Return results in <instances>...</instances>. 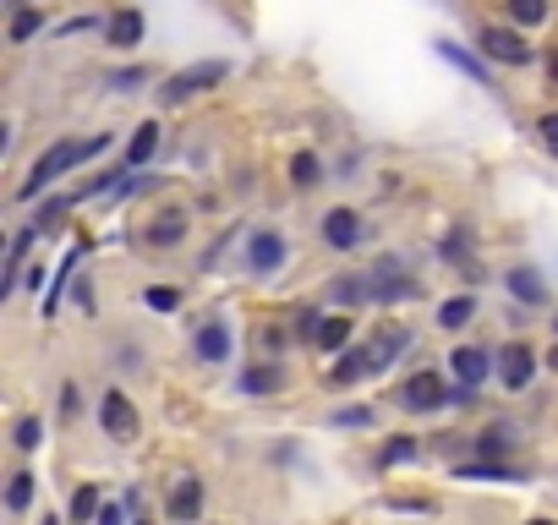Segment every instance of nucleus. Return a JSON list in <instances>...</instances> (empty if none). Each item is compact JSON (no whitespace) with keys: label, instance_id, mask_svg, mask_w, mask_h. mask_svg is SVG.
<instances>
[{"label":"nucleus","instance_id":"obj_36","mask_svg":"<svg viewBox=\"0 0 558 525\" xmlns=\"http://www.w3.org/2000/svg\"><path fill=\"white\" fill-rule=\"evenodd\" d=\"M531 525H553V520H531Z\"/></svg>","mask_w":558,"mask_h":525},{"label":"nucleus","instance_id":"obj_8","mask_svg":"<svg viewBox=\"0 0 558 525\" xmlns=\"http://www.w3.org/2000/svg\"><path fill=\"white\" fill-rule=\"evenodd\" d=\"M531 372H537V356H531L526 345H504V350H498V378H504V389H526Z\"/></svg>","mask_w":558,"mask_h":525},{"label":"nucleus","instance_id":"obj_15","mask_svg":"<svg viewBox=\"0 0 558 525\" xmlns=\"http://www.w3.org/2000/svg\"><path fill=\"white\" fill-rule=\"evenodd\" d=\"M197 509H203V482L186 476L176 493H170V515H176V520H197Z\"/></svg>","mask_w":558,"mask_h":525},{"label":"nucleus","instance_id":"obj_4","mask_svg":"<svg viewBox=\"0 0 558 525\" xmlns=\"http://www.w3.org/2000/svg\"><path fill=\"white\" fill-rule=\"evenodd\" d=\"M225 72H230L225 61H197V66H186V72H176L165 83V104H181V99H197L203 88H219V83H225Z\"/></svg>","mask_w":558,"mask_h":525},{"label":"nucleus","instance_id":"obj_13","mask_svg":"<svg viewBox=\"0 0 558 525\" xmlns=\"http://www.w3.org/2000/svg\"><path fill=\"white\" fill-rule=\"evenodd\" d=\"M279 258H285V236L279 230H258L252 236V268H279Z\"/></svg>","mask_w":558,"mask_h":525},{"label":"nucleus","instance_id":"obj_35","mask_svg":"<svg viewBox=\"0 0 558 525\" xmlns=\"http://www.w3.org/2000/svg\"><path fill=\"white\" fill-rule=\"evenodd\" d=\"M548 361H553V367H558V350H553V356H548Z\"/></svg>","mask_w":558,"mask_h":525},{"label":"nucleus","instance_id":"obj_14","mask_svg":"<svg viewBox=\"0 0 558 525\" xmlns=\"http://www.w3.org/2000/svg\"><path fill=\"white\" fill-rule=\"evenodd\" d=\"M154 148H159V126H154V121H143V126H137V137L126 143V170L148 165V159H154Z\"/></svg>","mask_w":558,"mask_h":525},{"label":"nucleus","instance_id":"obj_6","mask_svg":"<svg viewBox=\"0 0 558 525\" xmlns=\"http://www.w3.org/2000/svg\"><path fill=\"white\" fill-rule=\"evenodd\" d=\"M99 427H104L110 438H132V433H137L132 400H126V394H104V400H99Z\"/></svg>","mask_w":558,"mask_h":525},{"label":"nucleus","instance_id":"obj_33","mask_svg":"<svg viewBox=\"0 0 558 525\" xmlns=\"http://www.w3.org/2000/svg\"><path fill=\"white\" fill-rule=\"evenodd\" d=\"M93 28V17H72V22H61V28H55V33H61V39H66V33H88Z\"/></svg>","mask_w":558,"mask_h":525},{"label":"nucleus","instance_id":"obj_5","mask_svg":"<svg viewBox=\"0 0 558 525\" xmlns=\"http://www.w3.org/2000/svg\"><path fill=\"white\" fill-rule=\"evenodd\" d=\"M482 55H487V61H498V66H526L531 44L520 39V33H509V28H482Z\"/></svg>","mask_w":558,"mask_h":525},{"label":"nucleus","instance_id":"obj_34","mask_svg":"<svg viewBox=\"0 0 558 525\" xmlns=\"http://www.w3.org/2000/svg\"><path fill=\"white\" fill-rule=\"evenodd\" d=\"M99 525H121V509H115V504H104V509H99Z\"/></svg>","mask_w":558,"mask_h":525},{"label":"nucleus","instance_id":"obj_22","mask_svg":"<svg viewBox=\"0 0 558 525\" xmlns=\"http://www.w3.org/2000/svg\"><path fill=\"white\" fill-rule=\"evenodd\" d=\"M99 493L93 487H77V498H72V520H99Z\"/></svg>","mask_w":558,"mask_h":525},{"label":"nucleus","instance_id":"obj_2","mask_svg":"<svg viewBox=\"0 0 558 525\" xmlns=\"http://www.w3.org/2000/svg\"><path fill=\"white\" fill-rule=\"evenodd\" d=\"M104 148H110V137H88V143H83V137H66V143H55L50 154H39V165L28 170V181H22V192H17V197H39L50 181H61L66 170H77L83 159L104 154Z\"/></svg>","mask_w":558,"mask_h":525},{"label":"nucleus","instance_id":"obj_18","mask_svg":"<svg viewBox=\"0 0 558 525\" xmlns=\"http://www.w3.org/2000/svg\"><path fill=\"white\" fill-rule=\"evenodd\" d=\"M509 17L520 28H537V22H548V0H509Z\"/></svg>","mask_w":558,"mask_h":525},{"label":"nucleus","instance_id":"obj_24","mask_svg":"<svg viewBox=\"0 0 558 525\" xmlns=\"http://www.w3.org/2000/svg\"><path fill=\"white\" fill-rule=\"evenodd\" d=\"M143 301H148L154 312H176V307H181V296H176L170 285H148V290H143Z\"/></svg>","mask_w":558,"mask_h":525},{"label":"nucleus","instance_id":"obj_27","mask_svg":"<svg viewBox=\"0 0 558 525\" xmlns=\"http://www.w3.org/2000/svg\"><path fill=\"white\" fill-rule=\"evenodd\" d=\"M411 454H416L411 438H394V443H383V449H378V465H400V460H411Z\"/></svg>","mask_w":558,"mask_h":525},{"label":"nucleus","instance_id":"obj_9","mask_svg":"<svg viewBox=\"0 0 558 525\" xmlns=\"http://www.w3.org/2000/svg\"><path fill=\"white\" fill-rule=\"evenodd\" d=\"M362 236H367V230H362V219H356L351 208H334V214L323 219V241H329V247H340V252H351Z\"/></svg>","mask_w":558,"mask_h":525},{"label":"nucleus","instance_id":"obj_10","mask_svg":"<svg viewBox=\"0 0 558 525\" xmlns=\"http://www.w3.org/2000/svg\"><path fill=\"white\" fill-rule=\"evenodd\" d=\"M487 372H493V356H487L482 345H460L455 350V378H460V389H476Z\"/></svg>","mask_w":558,"mask_h":525},{"label":"nucleus","instance_id":"obj_19","mask_svg":"<svg viewBox=\"0 0 558 525\" xmlns=\"http://www.w3.org/2000/svg\"><path fill=\"white\" fill-rule=\"evenodd\" d=\"M509 290H515L520 301H542V296H548V290H542V279L531 274V268H515V274H509Z\"/></svg>","mask_w":558,"mask_h":525},{"label":"nucleus","instance_id":"obj_23","mask_svg":"<svg viewBox=\"0 0 558 525\" xmlns=\"http://www.w3.org/2000/svg\"><path fill=\"white\" fill-rule=\"evenodd\" d=\"M6 504H11V509H28V504H33V476H28V471H22V476H11Z\"/></svg>","mask_w":558,"mask_h":525},{"label":"nucleus","instance_id":"obj_26","mask_svg":"<svg viewBox=\"0 0 558 525\" xmlns=\"http://www.w3.org/2000/svg\"><path fill=\"white\" fill-rule=\"evenodd\" d=\"M44 28V17H39V11H17V17H11V39H33V33H39Z\"/></svg>","mask_w":558,"mask_h":525},{"label":"nucleus","instance_id":"obj_7","mask_svg":"<svg viewBox=\"0 0 558 525\" xmlns=\"http://www.w3.org/2000/svg\"><path fill=\"white\" fill-rule=\"evenodd\" d=\"M444 400H449V383L438 378V372H416V378L405 383V405H411V411H438Z\"/></svg>","mask_w":558,"mask_h":525},{"label":"nucleus","instance_id":"obj_16","mask_svg":"<svg viewBox=\"0 0 558 525\" xmlns=\"http://www.w3.org/2000/svg\"><path fill=\"white\" fill-rule=\"evenodd\" d=\"M471 312H476L471 296H449L444 312H438V323H444V329H465V323H471Z\"/></svg>","mask_w":558,"mask_h":525},{"label":"nucleus","instance_id":"obj_21","mask_svg":"<svg viewBox=\"0 0 558 525\" xmlns=\"http://www.w3.org/2000/svg\"><path fill=\"white\" fill-rule=\"evenodd\" d=\"M181 236H186V219L181 214H165L154 230H148V241H154V247H170V241H181Z\"/></svg>","mask_w":558,"mask_h":525},{"label":"nucleus","instance_id":"obj_1","mask_svg":"<svg viewBox=\"0 0 558 525\" xmlns=\"http://www.w3.org/2000/svg\"><path fill=\"white\" fill-rule=\"evenodd\" d=\"M329 296L334 301H405V296H416V279L405 274L400 263H372L367 274H351V279H334L329 285Z\"/></svg>","mask_w":558,"mask_h":525},{"label":"nucleus","instance_id":"obj_29","mask_svg":"<svg viewBox=\"0 0 558 525\" xmlns=\"http://www.w3.org/2000/svg\"><path fill=\"white\" fill-rule=\"evenodd\" d=\"M438 55H444V61H455V66H460V72L482 77V66H476V61H471V55H460V50H455V44H438Z\"/></svg>","mask_w":558,"mask_h":525},{"label":"nucleus","instance_id":"obj_12","mask_svg":"<svg viewBox=\"0 0 558 525\" xmlns=\"http://www.w3.org/2000/svg\"><path fill=\"white\" fill-rule=\"evenodd\" d=\"M192 345H197V356H203V361H225L230 356V329H225V323H203Z\"/></svg>","mask_w":558,"mask_h":525},{"label":"nucleus","instance_id":"obj_20","mask_svg":"<svg viewBox=\"0 0 558 525\" xmlns=\"http://www.w3.org/2000/svg\"><path fill=\"white\" fill-rule=\"evenodd\" d=\"M465 482H520V471H509V465H465Z\"/></svg>","mask_w":558,"mask_h":525},{"label":"nucleus","instance_id":"obj_37","mask_svg":"<svg viewBox=\"0 0 558 525\" xmlns=\"http://www.w3.org/2000/svg\"><path fill=\"white\" fill-rule=\"evenodd\" d=\"M553 83H558V61H553Z\"/></svg>","mask_w":558,"mask_h":525},{"label":"nucleus","instance_id":"obj_30","mask_svg":"<svg viewBox=\"0 0 558 525\" xmlns=\"http://www.w3.org/2000/svg\"><path fill=\"white\" fill-rule=\"evenodd\" d=\"M17 449H39V422H33V416L17 422Z\"/></svg>","mask_w":558,"mask_h":525},{"label":"nucleus","instance_id":"obj_28","mask_svg":"<svg viewBox=\"0 0 558 525\" xmlns=\"http://www.w3.org/2000/svg\"><path fill=\"white\" fill-rule=\"evenodd\" d=\"M290 181H296V186H312V181H318V159H312V154H301L296 165H290Z\"/></svg>","mask_w":558,"mask_h":525},{"label":"nucleus","instance_id":"obj_32","mask_svg":"<svg viewBox=\"0 0 558 525\" xmlns=\"http://www.w3.org/2000/svg\"><path fill=\"white\" fill-rule=\"evenodd\" d=\"M334 422H340V427H367L372 411H334Z\"/></svg>","mask_w":558,"mask_h":525},{"label":"nucleus","instance_id":"obj_17","mask_svg":"<svg viewBox=\"0 0 558 525\" xmlns=\"http://www.w3.org/2000/svg\"><path fill=\"white\" fill-rule=\"evenodd\" d=\"M312 334H318V345H323V350H340L345 340H351V318H323Z\"/></svg>","mask_w":558,"mask_h":525},{"label":"nucleus","instance_id":"obj_25","mask_svg":"<svg viewBox=\"0 0 558 525\" xmlns=\"http://www.w3.org/2000/svg\"><path fill=\"white\" fill-rule=\"evenodd\" d=\"M241 389L247 394H263V389H279V372L274 367H252L247 378H241Z\"/></svg>","mask_w":558,"mask_h":525},{"label":"nucleus","instance_id":"obj_3","mask_svg":"<svg viewBox=\"0 0 558 525\" xmlns=\"http://www.w3.org/2000/svg\"><path fill=\"white\" fill-rule=\"evenodd\" d=\"M400 345H405V334L400 329H383L378 340H372L362 356H345V361H334V378L340 383H356V378H367V372H378V367H389L394 356H400Z\"/></svg>","mask_w":558,"mask_h":525},{"label":"nucleus","instance_id":"obj_31","mask_svg":"<svg viewBox=\"0 0 558 525\" xmlns=\"http://www.w3.org/2000/svg\"><path fill=\"white\" fill-rule=\"evenodd\" d=\"M537 132H542V148H548V154H558V115H542Z\"/></svg>","mask_w":558,"mask_h":525},{"label":"nucleus","instance_id":"obj_11","mask_svg":"<svg viewBox=\"0 0 558 525\" xmlns=\"http://www.w3.org/2000/svg\"><path fill=\"white\" fill-rule=\"evenodd\" d=\"M104 33H110L115 50H132V44L143 39V17H137V11H115V17L104 22Z\"/></svg>","mask_w":558,"mask_h":525}]
</instances>
